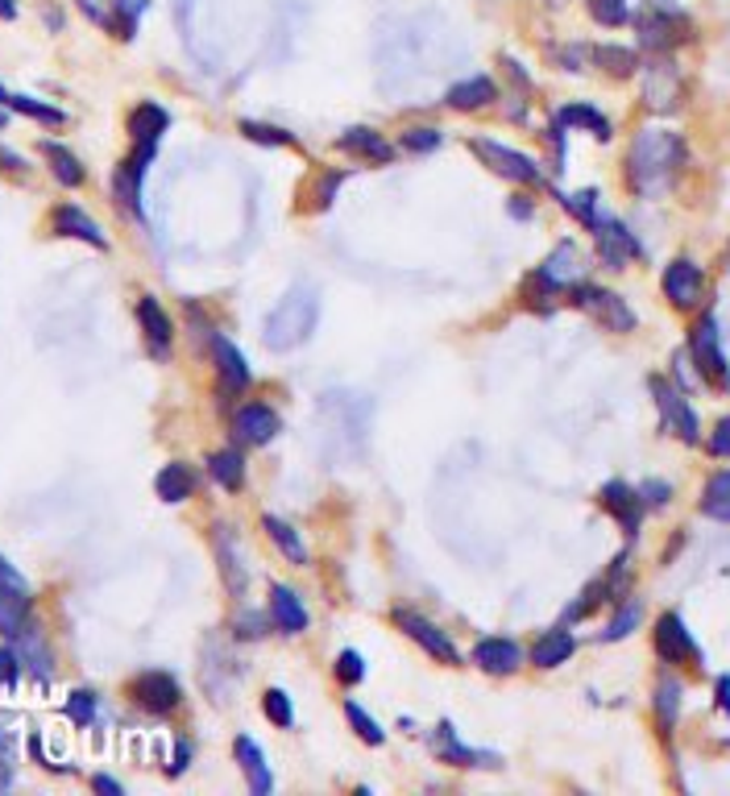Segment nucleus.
I'll return each mask as SVG.
<instances>
[{
  "label": "nucleus",
  "instance_id": "8",
  "mask_svg": "<svg viewBox=\"0 0 730 796\" xmlns=\"http://www.w3.org/2000/svg\"><path fill=\"white\" fill-rule=\"evenodd\" d=\"M652 395H656V407H659V415H664V427L677 432L684 445H697V440H702V423H697V411L689 407V398H684L681 390H673L664 377L652 382Z\"/></svg>",
  "mask_w": 730,
  "mask_h": 796
},
{
  "label": "nucleus",
  "instance_id": "24",
  "mask_svg": "<svg viewBox=\"0 0 730 796\" xmlns=\"http://www.w3.org/2000/svg\"><path fill=\"white\" fill-rule=\"evenodd\" d=\"M154 158V145H138V154L129 158V163H120L117 170V200L125 208L138 211V188H142V175H145V163Z\"/></svg>",
  "mask_w": 730,
  "mask_h": 796
},
{
  "label": "nucleus",
  "instance_id": "12",
  "mask_svg": "<svg viewBox=\"0 0 730 796\" xmlns=\"http://www.w3.org/2000/svg\"><path fill=\"white\" fill-rule=\"evenodd\" d=\"M395 622H399L402 631L411 634L420 647H424L427 656L445 659V664H461V656H457V647H452V639H448L436 622H427L424 614H415V609H395Z\"/></svg>",
  "mask_w": 730,
  "mask_h": 796
},
{
  "label": "nucleus",
  "instance_id": "23",
  "mask_svg": "<svg viewBox=\"0 0 730 796\" xmlns=\"http://www.w3.org/2000/svg\"><path fill=\"white\" fill-rule=\"evenodd\" d=\"M573 652H577V639H573V631L561 627V631H548L532 643V664H536V668H556V664H565Z\"/></svg>",
  "mask_w": 730,
  "mask_h": 796
},
{
  "label": "nucleus",
  "instance_id": "21",
  "mask_svg": "<svg viewBox=\"0 0 730 796\" xmlns=\"http://www.w3.org/2000/svg\"><path fill=\"white\" fill-rule=\"evenodd\" d=\"M270 614H274L279 631H286V634L307 631V609H304V602H299V593H295V589H286V586L270 589Z\"/></svg>",
  "mask_w": 730,
  "mask_h": 796
},
{
  "label": "nucleus",
  "instance_id": "4",
  "mask_svg": "<svg viewBox=\"0 0 730 796\" xmlns=\"http://www.w3.org/2000/svg\"><path fill=\"white\" fill-rule=\"evenodd\" d=\"M639 34H643V47L652 50L677 47V42L689 38V17H684L681 9H673L668 0H652L648 13L639 17Z\"/></svg>",
  "mask_w": 730,
  "mask_h": 796
},
{
  "label": "nucleus",
  "instance_id": "20",
  "mask_svg": "<svg viewBox=\"0 0 730 796\" xmlns=\"http://www.w3.org/2000/svg\"><path fill=\"white\" fill-rule=\"evenodd\" d=\"M138 320H142V329H145L150 357H166V352H170V320H166V311L158 307V299L145 295L142 304H138Z\"/></svg>",
  "mask_w": 730,
  "mask_h": 796
},
{
  "label": "nucleus",
  "instance_id": "37",
  "mask_svg": "<svg viewBox=\"0 0 730 796\" xmlns=\"http://www.w3.org/2000/svg\"><path fill=\"white\" fill-rule=\"evenodd\" d=\"M656 714L664 727H677V714H681V684L677 680H659L656 684Z\"/></svg>",
  "mask_w": 730,
  "mask_h": 796
},
{
  "label": "nucleus",
  "instance_id": "34",
  "mask_svg": "<svg viewBox=\"0 0 730 796\" xmlns=\"http://www.w3.org/2000/svg\"><path fill=\"white\" fill-rule=\"evenodd\" d=\"M561 125H581V129H589L593 138H611V120L602 117L598 108H589V104H568V108H561Z\"/></svg>",
  "mask_w": 730,
  "mask_h": 796
},
{
  "label": "nucleus",
  "instance_id": "7",
  "mask_svg": "<svg viewBox=\"0 0 730 796\" xmlns=\"http://www.w3.org/2000/svg\"><path fill=\"white\" fill-rule=\"evenodd\" d=\"M29 609H34V593L25 586V577L13 564L0 561V631L17 634L29 618Z\"/></svg>",
  "mask_w": 730,
  "mask_h": 796
},
{
  "label": "nucleus",
  "instance_id": "49",
  "mask_svg": "<svg viewBox=\"0 0 730 796\" xmlns=\"http://www.w3.org/2000/svg\"><path fill=\"white\" fill-rule=\"evenodd\" d=\"M13 784V750H9V739H4V730H0V793Z\"/></svg>",
  "mask_w": 730,
  "mask_h": 796
},
{
  "label": "nucleus",
  "instance_id": "1",
  "mask_svg": "<svg viewBox=\"0 0 730 796\" xmlns=\"http://www.w3.org/2000/svg\"><path fill=\"white\" fill-rule=\"evenodd\" d=\"M684 166V141L668 129H643L631 150H627V183L643 195L656 200L677 183Z\"/></svg>",
  "mask_w": 730,
  "mask_h": 796
},
{
  "label": "nucleus",
  "instance_id": "25",
  "mask_svg": "<svg viewBox=\"0 0 730 796\" xmlns=\"http://www.w3.org/2000/svg\"><path fill=\"white\" fill-rule=\"evenodd\" d=\"M236 763H241V772L249 780V788L254 796H266L274 788V780H270V763H266V755H261L249 739H236Z\"/></svg>",
  "mask_w": 730,
  "mask_h": 796
},
{
  "label": "nucleus",
  "instance_id": "39",
  "mask_svg": "<svg viewBox=\"0 0 730 796\" xmlns=\"http://www.w3.org/2000/svg\"><path fill=\"white\" fill-rule=\"evenodd\" d=\"M4 104H13V108H17V113H25V117L47 120V125H63V120H67V113L50 108V104H42V100H29V95H9Z\"/></svg>",
  "mask_w": 730,
  "mask_h": 796
},
{
  "label": "nucleus",
  "instance_id": "54",
  "mask_svg": "<svg viewBox=\"0 0 730 796\" xmlns=\"http://www.w3.org/2000/svg\"><path fill=\"white\" fill-rule=\"evenodd\" d=\"M718 705H722V709H730V677L718 680Z\"/></svg>",
  "mask_w": 730,
  "mask_h": 796
},
{
  "label": "nucleus",
  "instance_id": "19",
  "mask_svg": "<svg viewBox=\"0 0 730 796\" xmlns=\"http://www.w3.org/2000/svg\"><path fill=\"white\" fill-rule=\"evenodd\" d=\"M54 233L75 236V241H88V245H95V249H104V245H108V236L100 233V224H95L88 211L75 208V204L54 208Z\"/></svg>",
  "mask_w": 730,
  "mask_h": 796
},
{
  "label": "nucleus",
  "instance_id": "36",
  "mask_svg": "<svg viewBox=\"0 0 730 796\" xmlns=\"http://www.w3.org/2000/svg\"><path fill=\"white\" fill-rule=\"evenodd\" d=\"M639 618H643V606H639V602H623V606H618V614L611 618V627L602 631V639H606V643H618V639H627V634L639 627Z\"/></svg>",
  "mask_w": 730,
  "mask_h": 796
},
{
  "label": "nucleus",
  "instance_id": "35",
  "mask_svg": "<svg viewBox=\"0 0 730 796\" xmlns=\"http://www.w3.org/2000/svg\"><path fill=\"white\" fill-rule=\"evenodd\" d=\"M593 63L598 67H606L611 75H636L639 70V59H636V50H627V47H598L593 50Z\"/></svg>",
  "mask_w": 730,
  "mask_h": 796
},
{
  "label": "nucleus",
  "instance_id": "38",
  "mask_svg": "<svg viewBox=\"0 0 730 796\" xmlns=\"http://www.w3.org/2000/svg\"><path fill=\"white\" fill-rule=\"evenodd\" d=\"M261 714L274 722V727H291L295 722V714H291V697H286L283 689H266V697H261Z\"/></svg>",
  "mask_w": 730,
  "mask_h": 796
},
{
  "label": "nucleus",
  "instance_id": "15",
  "mask_svg": "<svg viewBox=\"0 0 730 796\" xmlns=\"http://www.w3.org/2000/svg\"><path fill=\"white\" fill-rule=\"evenodd\" d=\"M643 100H648V108H656V113H664V108H677V100H681V75H677V67L673 63H652L648 67V84H643Z\"/></svg>",
  "mask_w": 730,
  "mask_h": 796
},
{
  "label": "nucleus",
  "instance_id": "57",
  "mask_svg": "<svg viewBox=\"0 0 730 796\" xmlns=\"http://www.w3.org/2000/svg\"><path fill=\"white\" fill-rule=\"evenodd\" d=\"M0 100H9V92H4V88H0Z\"/></svg>",
  "mask_w": 730,
  "mask_h": 796
},
{
  "label": "nucleus",
  "instance_id": "22",
  "mask_svg": "<svg viewBox=\"0 0 730 796\" xmlns=\"http://www.w3.org/2000/svg\"><path fill=\"white\" fill-rule=\"evenodd\" d=\"M213 352H216V365H220V377H225V390H245L249 386V365H245L241 349H236L229 336H216Z\"/></svg>",
  "mask_w": 730,
  "mask_h": 796
},
{
  "label": "nucleus",
  "instance_id": "47",
  "mask_svg": "<svg viewBox=\"0 0 730 796\" xmlns=\"http://www.w3.org/2000/svg\"><path fill=\"white\" fill-rule=\"evenodd\" d=\"M639 498H643V506H664V502L673 498V486H668V482H643V486H639Z\"/></svg>",
  "mask_w": 730,
  "mask_h": 796
},
{
  "label": "nucleus",
  "instance_id": "53",
  "mask_svg": "<svg viewBox=\"0 0 730 796\" xmlns=\"http://www.w3.org/2000/svg\"><path fill=\"white\" fill-rule=\"evenodd\" d=\"M17 17V0H0V22H13Z\"/></svg>",
  "mask_w": 730,
  "mask_h": 796
},
{
  "label": "nucleus",
  "instance_id": "28",
  "mask_svg": "<svg viewBox=\"0 0 730 796\" xmlns=\"http://www.w3.org/2000/svg\"><path fill=\"white\" fill-rule=\"evenodd\" d=\"M445 100L452 104V108H486L490 100H498V88H495V79L477 75V79H465V84H457V88H452Z\"/></svg>",
  "mask_w": 730,
  "mask_h": 796
},
{
  "label": "nucleus",
  "instance_id": "32",
  "mask_svg": "<svg viewBox=\"0 0 730 796\" xmlns=\"http://www.w3.org/2000/svg\"><path fill=\"white\" fill-rule=\"evenodd\" d=\"M42 154L50 158V170H54V179L63 183V188H79L84 183V166L75 154H67L63 145H42Z\"/></svg>",
  "mask_w": 730,
  "mask_h": 796
},
{
  "label": "nucleus",
  "instance_id": "55",
  "mask_svg": "<svg viewBox=\"0 0 730 796\" xmlns=\"http://www.w3.org/2000/svg\"><path fill=\"white\" fill-rule=\"evenodd\" d=\"M511 216H518V220H527V216H532V208H527L523 200H515V204H511Z\"/></svg>",
  "mask_w": 730,
  "mask_h": 796
},
{
  "label": "nucleus",
  "instance_id": "5",
  "mask_svg": "<svg viewBox=\"0 0 730 796\" xmlns=\"http://www.w3.org/2000/svg\"><path fill=\"white\" fill-rule=\"evenodd\" d=\"M589 229L598 236V261H602L606 270H627L631 258H639V241L631 236V229L618 224L614 216H602V211H598V220H593Z\"/></svg>",
  "mask_w": 730,
  "mask_h": 796
},
{
  "label": "nucleus",
  "instance_id": "46",
  "mask_svg": "<svg viewBox=\"0 0 730 796\" xmlns=\"http://www.w3.org/2000/svg\"><path fill=\"white\" fill-rule=\"evenodd\" d=\"M216 548H220V556L229 561V539H225V527H216ZM225 577H229V586L241 593L245 589V568L241 564H225Z\"/></svg>",
  "mask_w": 730,
  "mask_h": 796
},
{
  "label": "nucleus",
  "instance_id": "48",
  "mask_svg": "<svg viewBox=\"0 0 730 796\" xmlns=\"http://www.w3.org/2000/svg\"><path fill=\"white\" fill-rule=\"evenodd\" d=\"M709 452H714V457H730V415L727 420H718V427L709 432Z\"/></svg>",
  "mask_w": 730,
  "mask_h": 796
},
{
  "label": "nucleus",
  "instance_id": "56",
  "mask_svg": "<svg viewBox=\"0 0 730 796\" xmlns=\"http://www.w3.org/2000/svg\"><path fill=\"white\" fill-rule=\"evenodd\" d=\"M4 125H9V113H4V108H0V129H4Z\"/></svg>",
  "mask_w": 730,
  "mask_h": 796
},
{
  "label": "nucleus",
  "instance_id": "41",
  "mask_svg": "<svg viewBox=\"0 0 730 796\" xmlns=\"http://www.w3.org/2000/svg\"><path fill=\"white\" fill-rule=\"evenodd\" d=\"M345 714H349V722H354V730L357 734H361V739H366V743H370V747H377V743H382V739H386V734H382V727H377L374 718H370V714H366V709H361V705H345Z\"/></svg>",
  "mask_w": 730,
  "mask_h": 796
},
{
  "label": "nucleus",
  "instance_id": "26",
  "mask_svg": "<svg viewBox=\"0 0 730 796\" xmlns=\"http://www.w3.org/2000/svg\"><path fill=\"white\" fill-rule=\"evenodd\" d=\"M166 125H170L166 108H158V104H138L133 117H129V133H133L138 145H158V138L166 133Z\"/></svg>",
  "mask_w": 730,
  "mask_h": 796
},
{
  "label": "nucleus",
  "instance_id": "17",
  "mask_svg": "<svg viewBox=\"0 0 730 796\" xmlns=\"http://www.w3.org/2000/svg\"><path fill=\"white\" fill-rule=\"evenodd\" d=\"M274 432H279V415L270 411V407H241L233 415V436L241 445H266V440H274Z\"/></svg>",
  "mask_w": 730,
  "mask_h": 796
},
{
  "label": "nucleus",
  "instance_id": "16",
  "mask_svg": "<svg viewBox=\"0 0 730 796\" xmlns=\"http://www.w3.org/2000/svg\"><path fill=\"white\" fill-rule=\"evenodd\" d=\"M602 506L618 518V527H623L627 536H636L639 515H643V498H639V490H631L627 482H606V486H602Z\"/></svg>",
  "mask_w": 730,
  "mask_h": 796
},
{
  "label": "nucleus",
  "instance_id": "2",
  "mask_svg": "<svg viewBox=\"0 0 730 796\" xmlns=\"http://www.w3.org/2000/svg\"><path fill=\"white\" fill-rule=\"evenodd\" d=\"M316 320H320V299H316L311 286H299V291H291L283 304L266 316L261 336H266V345L274 352H286L295 349V345H304L307 336L316 332Z\"/></svg>",
  "mask_w": 730,
  "mask_h": 796
},
{
  "label": "nucleus",
  "instance_id": "52",
  "mask_svg": "<svg viewBox=\"0 0 730 796\" xmlns=\"http://www.w3.org/2000/svg\"><path fill=\"white\" fill-rule=\"evenodd\" d=\"M92 784H95V793H113V796H120V784H117V780H108V775H95Z\"/></svg>",
  "mask_w": 730,
  "mask_h": 796
},
{
  "label": "nucleus",
  "instance_id": "43",
  "mask_svg": "<svg viewBox=\"0 0 730 796\" xmlns=\"http://www.w3.org/2000/svg\"><path fill=\"white\" fill-rule=\"evenodd\" d=\"M67 718H72L75 727H88V722L95 718V697L88 693V689H79V693L67 697Z\"/></svg>",
  "mask_w": 730,
  "mask_h": 796
},
{
  "label": "nucleus",
  "instance_id": "10",
  "mask_svg": "<svg viewBox=\"0 0 730 796\" xmlns=\"http://www.w3.org/2000/svg\"><path fill=\"white\" fill-rule=\"evenodd\" d=\"M656 652L664 664H702V647L693 643L681 614H664L656 622Z\"/></svg>",
  "mask_w": 730,
  "mask_h": 796
},
{
  "label": "nucleus",
  "instance_id": "27",
  "mask_svg": "<svg viewBox=\"0 0 730 796\" xmlns=\"http://www.w3.org/2000/svg\"><path fill=\"white\" fill-rule=\"evenodd\" d=\"M154 490H158V498H163V502H188L191 490H195V473H191L183 461H170V465L158 473Z\"/></svg>",
  "mask_w": 730,
  "mask_h": 796
},
{
  "label": "nucleus",
  "instance_id": "18",
  "mask_svg": "<svg viewBox=\"0 0 730 796\" xmlns=\"http://www.w3.org/2000/svg\"><path fill=\"white\" fill-rule=\"evenodd\" d=\"M473 664L486 668V672H495V677H511L518 664H523V652H518V643H511V639H482L473 647Z\"/></svg>",
  "mask_w": 730,
  "mask_h": 796
},
{
  "label": "nucleus",
  "instance_id": "29",
  "mask_svg": "<svg viewBox=\"0 0 730 796\" xmlns=\"http://www.w3.org/2000/svg\"><path fill=\"white\" fill-rule=\"evenodd\" d=\"M341 150H349V154H361V158H370V163H390V158H395L390 141H382L374 129H349V133L341 138Z\"/></svg>",
  "mask_w": 730,
  "mask_h": 796
},
{
  "label": "nucleus",
  "instance_id": "11",
  "mask_svg": "<svg viewBox=\"0 0 730 796\" xmlns=\"http://www.w3.org/2000/svg\"><path fill=\"white\" fill-rule=\"evenodd\" d=\"M581 270H586V266H581L577 245H568L565 241V245H556V249H552V258L536 270V286L548 291V295H561L565 286H577V282H581Z\"/></svg>",
  "mask_w": 730,
  "mask_h": 796
},
{
  "label": "nucleus",
  "instance_id": "44",
  "mask_svg": "<svg viewBox=\"0 0 730 796\" xmlns=\"http://www.w3.org/2000/svg\"><path fill=\"white\" fill-rule=\"evenodd\" d=\"M336 677L345 680V684H361L366 680V659L357 656V652H341L336 656Z\"/></svg>",
  "mask_w": 730,
  "mask_h": 796
},
{
  "label": "nucleus",
  "instance_id": "13",
  "mask_svg": "<svg viewBox=\"0 0 730 796\" xmlns=\"http://www.w3.org/2000/svg\"><path fill=\"white\" fill-rule=\"evenodd\" d=\"M664 295L673 299V307L689 311V307L702 304V295H706V274L689 258H677L664 270Z\"/></svg>",
  "mask_w": 730,
  "mask_h": 796
},
{
  "label": "nucleus",
  "instance_id": "14",
  "mask_svg": "<svg viewBox=\"0 0 730 796\" xmlns=\"http://www.w3.org/2000/svg\"><path fill=\"white\" fill-rule=\"evenodd\" d=\"M179 680L170 677V672H142V677L133 680V702L150 709V714H166V709H175L179 705Z\"/></svg>",
  "mask_w": 730,
  "mask_h": 796
},
{
  "label": "nucleus",
  "instance_id": "51",
  "mask_svg": "<svg viewBox=\"0 0 730 796\" xmlns=\"http://www.w3.org/2000/svg\"><path fill=\"white\" fill-rule=\"evenodd\" d=\"M188 759H191V747H188V743H179V747H175V763H170V772H175V775L188 772Z\"/></svg>",
  "mask_w": 730,
  "mask_h": 796
},
{
  "label": "nucleus",
  "instance_id": "45",
  "mask_svg": "<svg viewBox=\"0 0 730 796\" xmlns=\"http://www.w3.org/2000/svg\"><path fill=\"white\" fill-rule=\"evenodd\" d=\"M241 133L249 141H261V145H291V138H286L283 129H270V125H254V120H245L241 125Z\"/></svg>",
  "mask_w": 730,
  "mask_h": 796
},
{
  "label": "nucleus",
  "instance_id": "31",
  "mask_svg": "<svg viewBox=\"0 0 730 796\" xmlns=\"http://www.w3.org/2000/svg\"><path fill=\"white\" fill-rule=\"evenodd\" d=\"M261 527H266V536H270V539H274V543H279V548H283L286 561L307 564L304 539H299V531H295L291 523H283V518H274V515H266V518H261Z\"/></svg>",
  "mask_w": 730,
  "mask_h": 796
},
{
  "label": "nucleus",
  "instance_id": "40",
  "mask_svg": "<svg viewBox=\"0 0 730 796\" xmlns=\"http://www.w3.org/2000/svg\"><path fill=\"white\" fill-rule=\"evenodd\" d=\"M402 150H411V154H432L436 145H440V129H427V125H415V129H407L402 133Z\"/></svg>",
  "mask_w": 730,
  "mask_h": 796
},
{
  "label": "nucleus",
  "instance_id": "6",
  "mask_svg": "<svg viewBox=\"0 0 730 796\" xmlns=\"http://www.w3.org/2000/svg\"><path fill=\"white\" fill-rule=\"evenodd\" d=\"M573 304L589 311L598 324H606L611 332H631L636 329V311L623 304L614 291H602V286H573Z\"/></svg>",
  "mask_w": 730,
  "mask_h": 796
},
{
  "label": "nucleus",
  "instance_id": "33",
  "mask_svg": "<svg viewBox=\"0 0 730 796\" xmlns=\"http://www.w3.org/2000/svg\"><path fill=\"white\" fill-rule=\"evenodd\" d=\"M208 468H213V477L225 486V490H241V482H245V461H241V452L225 448V452H216L213 461H208Z\"/></svg>",
  "mask_w": 730,
  "mask_h": 796
},
{
  "label": "nucleus",
  "instance_id": "30",
  "mask_svg": "<svg viewBox=\"0 0 730 796\" xmlns=\"http://www.w3.org/2000/svg\"><path fill=\"white\" fill-rule=\"evenodd\" d=\"M702 511L718 523H730V468L714 473L706 482V493H702Z\"/></svg>",
  "mask_w": 730,
  "mask_h": 796
},
{
  "label": "nucleus",
  "instance_id": "3",
  "mask_svg": "<svg viewBox=\"0 0 730 796\" xmlns=\"http://www.w3.org/2000/svg\"><path fill=\"white\" fill-rule=\"evenodd\" d=\"M689 352L697 361V374L709 377L714 386H727L730 382V365L722 357V332H718V320L714 316H702L693 332H689Z\"/></svg>",
  "mask_w": 730,
  "mask_h": 796
},
{
  "label": "nucleus",
  "instance_id": "42",
  "mask_svg": "<svg viewBox=\"0 0 730 796\" xmlns=\"http://www.w3.org/2000/svg\"><path fill=\"white\" fill-rule=\"evenodd\" d=\"M589 13H593L602 25H623L627 17H631L627 0H589Z\"/></svg>",
  "mask_w": 730,
  "mask_h": 796
},
{
  "label": "nucleus",
  "instance_id": "9",
  "mask_svg": "<svg viewBox=\"0 0 730 796\" xmlns=\"http://www.w3.org/2000/svg\"><path fill=\"white\" fill-rule=\"evenodd\" d=\"M473 154L490 170H498L502 179H511V183H540V166L532 163L527 154L511 150V145H498L490 138H473Z\"/></svg>",
  "mask_w": 730,
  "mask_h": 796
},
{
  "label": "nucleus",
  "instance_id": "50",
  "mask_svg": "<svg viewBox=\"0 0 730 796\" xmlns=\"http://www.w3.org/2000/svg\"><path fill=\"white\" fill-rule=\"evenodd\" d=\"M13 677H17V656L13 652H0V680L13 684Z\"/></svg>",
  "mask_w": 730,
  "mask_h": 796
}]
</instances>
